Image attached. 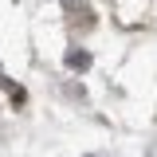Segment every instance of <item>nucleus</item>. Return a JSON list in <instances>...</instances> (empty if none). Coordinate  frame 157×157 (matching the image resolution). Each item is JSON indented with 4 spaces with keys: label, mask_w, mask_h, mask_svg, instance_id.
<instances>
[{
    "label": "nucleus",
    "mask_w": 157,
    "mask_h": 157,
    "mask_svg": "<svg viewBox=\"0 0 157 157\" xmlns=\"http://www.w3.org/2000/svg\"><path fill=\"white\" fill-rule=\"evenodd\" d=\"M67 67H75V71H86V67H90V55H86V51H67Z\"/></svg>",
    "instance_id": "obj_1"
}]
</instances>
